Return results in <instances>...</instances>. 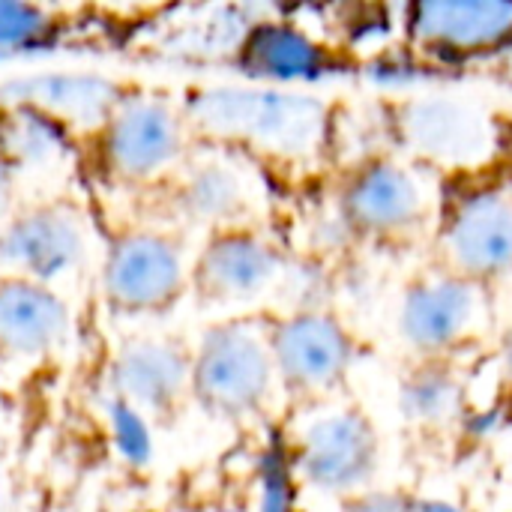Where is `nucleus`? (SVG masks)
<instances>
[{
  "label": "nucleus",
  "mask_w": 512,
  "mask_h": 512,
  "mask_svg": "<svg viewBox=\"0 0 512 512\" xmlns=\"http://www.w3.org/2000/svg\"><path fill=\"white\" fill-rule=\"evenodd\" d=\"M501 363H504V369L512 375V330L507 333L504 345H501Z\"/></svg>",
  "instance_id": "nucleus-22"
},
{
  "label": "nucleus",
  "mask_w": 512,
  "mask_h": 512,
  "mask_svg": "<svg viewBox=\"0 0 512 512\" xmlns=\"http://www.w3.org/2000/svg\"><path fill=\"white\" fill-rule=\"evenodd\" d=\"M99 282L105 303L117 315H165L189 294L183 240L153 225L120 228L105 249Z\"/></svg>",
  "instance_id": "nucleus-4"
},
{
  "label": "nucleus",
  "mask_w": 512,
  "mask_h": 512,
  "mask_svg": "<svg viewBox=\"0 0 512 512\" xmlns=\"http://www.w3.org/2000/svg\"><path fill=\"white\" fill-rule=\"evenodd\" d=\"M192 348L177 339H141L117 351L111 384L120 402L150 420H171L189 396Z\"/></svg>",
  "instance_id": "nucleus-15"
},
{
  "label": "nucleus",
  "mask_w": 512,
  "mask_h": 512,
  "mask_svg": "<svg viewBox=\"0 0 512 512\" xmlns=\"http://www.w3.org/2000/svg\"><path fill=\"white\" fill-rule=\"evenodd\" d=\"M393 132L414 159L462 174L486 168L501 147L495 117L483 105L447 93L402 102L393 111Z\"/></svg>",
  "instance_id": "nucleus-5"
},
{
  "label": "nucleus",
  "mask_w": 512,
  "mask_h": 512,
  "mask_svg": "<svg viewBox=\"0 0 512 512\" xmlns=\"http://www.w3.org/2000/svg\"><path fill=\"white\" fill-rule=\"evenodd\" d=\"M84 252V216L63 198L27 204L0 222V273L54 282L75 270Z\"/></svg>",
  "instance_id": "nucleus-9"
},
{
  "label": "nucleus",
  "mask_w": 512,
  "mask_h": 512,
  "mask_svg": "<svg viewBox=\"0 0 512 512\" xmlns=\"http://www.w3.org/2000/svg\"><path fill=\"white\" fill-rule=\"evenodd\" d=\"M429 210V189L417 168L396 159H369L351 171L339 192V219L360 237L414 231Z\"/></svg>",
  "instance_id": "nucleus-11"
},
{
  "label": "nucleus",
  "mask_w": 512,
  "mask_h": 512,
  "mask_svg": "<svg viewBox=\"0 0 512 512\" xmlns=\"http://www.w3.org/2000/svg\"><path fill=\"white\" fill-rule=\"evenodd\" d=\"M192 138L231 147L243 156L306 162L330 147V108L309 93L282 84L198 87L183 99Z\"/></svg>",
  "instance_id": "nucleus-1"
},
{
  "label": "nucleus",
  "mask_w": 512,
  "mask_h": 512,
  "mask_svg": "<svg viewBox=\"0 0 512 512\" xmlns=\"http://www.w3.org/2000/svg\"><path fill=\"white\" fill-rule=\"evenodd\" d=\"M57 36V18L45 0H0V48L27 51Z\"/></svg>",
  "instance_id": "nucleus-20"
},
{
  "label": "nucleus",
  "mask_w": 512,
  "mask_h": 512,
  "mask_svg": "<svg viewBox=\"0 0 512 512\" xmlns=\"http://www.w3.org/2000/svg\"><path fill=\"white\" fill-rule=\"evenodd\" d=\"M18 168L0 153V222L12 213V201H15V183H18Z\"/></svg>",
  "instance_id": "nucleus-21"
},
{
  "label": "nucleus",
  "mask_w": 512,
  "mask_h": 512,
  "mask_svg": "<svg viewBox=\"0 0 512 512\" xmlns=\"http://www.w3.org/2000/svg\"><path fill=\"white\" fill-rule=\"evenodd\" d=\"M234 66L246 81L294 87L333 75L336 57L306 30L279 18H261L252 21L237 39Z\"/></svg>",
  "instance_id": "nucleus-16"
},
{
  "label": "nucleus",
  "mask_w": 512,
  "mask_h": 512,
  "mask_svg": "<svg viewBox=\"0 0 512 512\" xmlns=\"http://www.w3.org/2000/svg\"><path fill=\"white\" fill-rule=\"evenodd\" d=\"M399 408L417 426H444L462 411V387L444 366H423L405 378Z\"/></svg>",
  "instance_id": "nucleus-19"
},
{
  "label": "nucleus",
  "mask_w": 512,
  "mask_h": 512,
  "mask_svg": "<svg viewBox=\"0 0 512 512\" xmlns=\"http://www.w3.org/2000/svg\"><path fill=\"white\" fill-rule=\"evenodd\" d=\"M270 351L279 384L294 396L330 393L354 363V339L342 321L312 309L270 321Z\"/></svg>",
  "instance_id": "nucleus-10"
},
{
  "label": "nucleus",
  "mask_w": 512,
  "mask_h": 512,
  "mask_svg": "<svg viewBox=\"0 0 512 512\" xmlns=\"http://www.w3.org/2000/svg\"><path fill=\"white\" fill-rule=\"evenodd\" d=\"M276 384L270 324L261 318L219 321L192 351L189 396L213 420L243 423L264 414Z\"/></svg>",
  "instance_id": "nucleus-2"
},
{
  "label": "nucleus",
  "mask_w": 512,
  "mask_h": 512,
  "mask_svg": "<svg viewBox=\"0 0 512 512\" xmlns=\"http://www.w3.org/2000/svg\"><path fill=\"white\" fill-rule=\"evenodd\" d=\"M294 474L327 495L363 492L378 471L375 426L354 408H336L303 423L291 453Z\"/></svg>",
  "instance_id": "nucleus-7"
},
{
  "label": "nucleus",
  "mask_w": 512,
  "mask_h": 512,
  "mask_svg": "<svg viewBox=\"0 0 512 512\" xmlns=\"http://www.w3.org/2000/svg\"><path fill=\"white\" fill-rule=\"evenodd\" d=\"M186 153V159L159 183L168 195V207L177 219L198 228H225L249 222L255 192L240 165V153Z\"/></svg>",
  "instance_id": "nucleus-12"
},
{
  "label": "nucleus",
  "mask_w": 512,
  "mask_h": 512,
  "mask_svg": "<svg viewBox=\"0 0 512 512\" xmlns=\"http://www.w3.org/2000/svg\"><path fill=\"white\" fill-rule=\"evenodd\" d=\"M405 39L441 66L492 60L512 51V0H408Z\"/></svg>",
  "instance_id": "nucleus-6"
},
{
  "label": "nucleus",
  "mask_w": 512,
  "mask_h": 512,
  "mask_svg": "<svg viewBox=\"0 0 512 512\" xmlns=\"http://www.w3.org/2000/svg\"><path fill=\"white\" fill-rule=\"evenodd\" d=\"M456 273L477 282L512 270V198L501 189H468L444 213L441 231Z\"/></svg>",
  "instance_id": "nucleus-14"
},
{
  "label": "nucleus",
  "mask_w": 512,
  "mask_h": 512,
  "mask_svg": "<svg viewBox=\"0 0 512 512\" xmlns=\"http://www.w3.org/2000/svg\"><path fill=\"white\" fill-rule=\"evenodd\" d=\"M480 282L462 273H438L414 282L399 309V333L420 354L459 348L483 321Z\"/></svg>",
  "instance_id": "nucleus-13"
},
{
  "label": "nucleus",
  "mask_w": 512,
  "mask_h": 512,
  "mask_svg": "<svg viewBox=\"0 0 512 512\" xmlns=\"http://www.w3.org/2000/svg\"><path fill=\"white\" fill-rule=\"evenodd\" d=\"M69 306L51 282L0 273V363H33L63 345Z\"/></svg>",
  "instance_id": "nucleus-17"
},
{
  "label": "nucleus",
  "mask_w": 512,
  "mask_h": 512,
  "mask_svg": "<svg viewBox=\"0 0 512 512\" xmlns=\"http://www.w3.org/2000/svg\"><path fill=\"white\" fill-rule=\"evenodd\" d=\"M285 270V258L249 222L213 228L189 261V291L207 306H237L264 297Z\"/></svg>",
  "instance_id": "nucleus-8"
},
{
  "label": "nucleus",
  "mask_w": 512,
  "mask_h": 512,
  "mask_svg": "<svg viewBox=\"0 0 512 512\" xmlns=\"http://www.w3.org/2000/svg\"><path fill=\"white\" fill-rule=\"evenodd\" d=\"M96 171L117 186H159L192 150V129L180 105L129 93L90 135Z\"/></svg>",
  "instance_id": "nucleus-3"
},
{
  "label": "nucleus",
  "mask_w": 512,
  "mask_h": 512,
  "mask_svg": "<svg viewBox=\"0 0 512 512\" xmlns=\"http://www.w3.org/2000/svg\"><path fill=\"white\" fill-rule=\"evenodd\" d=\"M126 96L117 81L87 72H42L27 78H12L0 87V102L33 108L66 132H96L111 108Z\"/></svg>",
  "instance_id": "nucleus-18"
}]
</instances>
